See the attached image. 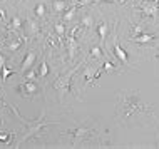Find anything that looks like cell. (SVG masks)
Wrapping results in <instances>:
<instances>
[{"label": "cell", "instance_id": "cell-4", "mask_svg": "<svg viewBox=\"0 0 159 149\" xmlns=\"http://www.w3.org/2000/svg\"><path fill=\"white\" fill-rule=\"evenodd\" d=\"M141 10L144 12L146 15L149 17H157V12H159V0H151V2H146Z\"/></svg>", "mask_w": 159, "mask_h": 149}, {"label": "cell", "instance_id": "cell-9", "mask_svg": "<svg viewBox=\"0 0 159 149\" xmlns=\"http://www.w3.org/2000/svg\"><path fill=\"white\" fill-rule=\"evenodd\" d=\"M156 39L152 34H139V35H132L131 42H136V44H151V42Z\"/></svg>", "mask_w": 159, "mask_h": 149}, {"label": "cell", "instance_id": "cell-19", "mask_svg": "<svg viewBox=\"0 0 159 149\" xmlns=\"http://www.w3.org/2000/svg\"><path fill=\"white\" fill-rule=\"evenodd\" d=\"M0 72H2V80L5 82V80H7L8 77H10V75L14 74L15 70H14V69H8L7 65H3V67H2V70H0Z\"/></svg>", "mask_w": 159, "mask_h": 149}, {"label": "cell", "instance_id": "cell-5", "mask_svg": "<svg viewBox=\"0 0 159 149\" xmlns=\"http://www.w3.org/2000/svg\"><path fill=\"white\" fill-rule=\"evenodd\" d=\"M75 30H77V27H74V30L70 32V35H69V39H67V45H69V59H74L75 57V54H77V49H79V44H77V40H75Z\"/></svg>", "mask_w": 159, "mask_h": 149}, {"label": "cell", "instance_id": "cell-15", "mask_svg": "<svg viewBox=\"0 0 159 149\" xmlns=\"http://www.w3.org/2000/svg\"><path fill=\"white\" fill-rule=\"evenodd\" d=\"M75 10H77V7H70L69 10L66 8V10H64V20H66V22H70L75 15Z\"/></svg>", "mask_w": 159, "mask_h": 149}, {"label": "cell", "instance_id": "cell-17", "mask_svg": "<svg viewBox=\"0 0 159 149\" xmlns=\"http://www.w3.org/2000/svg\"><path fill=\"white\" fill-rule=\"evenodd\" d=\"M39 75H40V79H42V77H47V75H49V65H47V62H45V61H42V64H40V69H39Z\"/></svg>", "mask_w": 159, "mask_h": 149}, {"label": "cell", "instance_id": "cell-16", "mask_svg": "<svg viewBox=\"0 0 159 149\" xmlns=\"http://www.w3.org/2000/svg\"><path fill=\"white\" fill-rule=\"evenodd\" d=\"M20 45H22V40L20 39H14L12 42H8V50H10V52H15V50H19L20 49Z\"/></svg>", "mask_w": 159, "mask_h": 149}, {"label": "cell", "instance_id": "cell-25", "mask_svg": "<svg viewBox=\"0 0 159 149\" xmlns=\"http://www.w3.org/2000/svg\"><path fill=\"white\" fill-rule=\"evenodd\" d=\"M0 141L5 142V144H10V134H8V133H2V134H0Z\"/></svg>", "mask_w": 159, "mask_h": 149}, {"label": "cell", "instance_id": "cell-11", "mask_svg": "<svg viewBox=\"0 0 159 149\" xmlns=\"http://www.w3.org/2000/svg\"><path fill=\"white\" fill-rule=\"evenodd\" d=\"M99 74H101L99 70H96V69H94V67H91V65H87V67H85V70H84V79H85V82H92L96 77H99Z\"/></svg>", "mask_w": 159, "mask_h": 149}, {"label": "cell", "instance_id": "cell-23", "mask_svg": "<svg viewBox=\"0 0 159 149\" xmlns=\"http://www.w3.org/2000/svg\"><path fill=\"white\" fill-rule=\"evenodd\" d=\"M35 70H34V67H30V69H29V72H25V80H34V79H35Z\"/></svg>", "mask_w": 159, "mask_h": 149}, {"label": "cell", "instance_id": "cell-28", "mask_svg": "<svg viewBox=\"0 0 159 149\" xmlns=\"http://www.w3.org/2000/svg\"><path fill=\"white\" fill-rule=\"evenodd\" d=\"M5 65V57L2 55V52H0V70H2V67Z\"/></svg>", "mask_w": 159, "mask_h": 149}, {"label": "cell", "instance_id": "cell-10", "mask_svg": "<svg viewBox=\"0 0 159 149\" xmlns=\"http://www.w3.org/2000/svg\"><path fill=\"white\" fill-rule=\"evenodd\" d=\"M97 34H99V39H101V42L104 44L106 39H107V34H109V24L107 22H101L97 25Z\"/></svg>", "mask_w": 159, "mask_h": 149}, {"label": "cell", "instance_id": "cell-1", "mask_svg": "<svg viewBox=\"0 0 159 149\" xmlns=\"http://www.w3.org/2000/svg\"><path fill=\"white\" fill-rule=\"evenodd\" d=\"M117 97L119 101L117 107H116V114H117L119 122H122V124H129L141 116L148 117L152 112L151 106L143 102L139 91H121Z\"/></svg>", "mask_w": 159, "mask_h": 149}, {"label": "cell", "instance_id": "cell-13", "mask_svg": "<svg viewBox=\"0 0 159 149\" xmlns=\"http://www.w3.org/2000/svg\"><path fill=\"white\" fill-rule=\"evenodd\" d=\"M39 30H40L39 24L35 22V20L29 19V20H27V32L30 34V35H35V34H39Z\"/></svg>", "mask_w": 159, "mask_h": 149}, {"label": "cell", "instance_id": "cell-12", "mask_svg": "<svg viewBox=\"0 0 159 149\" xmlns=\"http://www.w3.org/2000/svg\"><path fill=\"white\" fill-rule=\"evenodd\" d=\"M52 8L55 14H61V12H64L67 8V0H54Z\"/></svg>", "mask_w": 159, "mask_h": 149}, {"label": "cell", "instance_id": "cell-18", "mask_svg": "<svg viewBox=\"0 0 159 149\" xmlns=\"http://www.w3.org/2000/svg\"><path fill=\"white\" fill-rule=\"evenodd\" d=\"M80 25L89 29L91 25H94V17H92V15H85V17H82V20H80Z\"/></svg>", "mask_w": 159, "mask_h": 149}, {"label": "cell", "instance_id": "cell-27", "mask_svg": "<svg viewBox=\"0 0 159 149\" xmlns=\"http://www.w3.org/2000/svg\"><path fill=\"white\" fill-rule=\"evenodd\" d=\"M92 2H96V0H79V7H85V5H89V3H92Z\"/></svg>", "mask_w": 159, "mask_h": 149}, {"label": "cell", "instance_id": "cell-29", "mask_svg": "<svg viewBox=\"0 0 159 149\" xmlns=\"http://www.w3.org/2000/svg\"><path fill=\"white\" fill-rule=\"evenodd\" d=\"M0 15H2V19H5V10L3 8H0Z\"/></svg>", "mask_w": 159, "mask_h": 149}, {"label": "cell", "instance_id": "cell-20", "mask_svg": "<svg viewBox=\"0 0 159 149\" xmlns=\"http://www.w3.org/2000/svg\"><path fill=\"white\" fill-rule=\"evenodd\" d=\"M54 29H55V32H57V35L61 37V39H62L64 35H66V25H64V24L57 22V24L54 25Z\"/></svg>", "mask_w": 159, "mask_h": 149}, {"label": "cell", "instance_id": "cell-26", "mask_svg": "<svg viewBox=\"0 0 159 149\" xmlns=\"http://www.w3.org/2000/svg\"><path fill=\"white\" fill-rule=\"evenodd\" d=\"M139 34H143V25H134L132 27V35H139Z\"/></svg>", "mask_w": 159, "mask_h": 149}, {"label": "cell", "instance_id": "cell-7", "mask_svg": "<svg viewBox=\"0 0 159 149\" xmlns=\"http://www.w3.org/2000/svg\"><path fill=\"white\" fill-rule=\"evenodd\" d=\"M114 54H116V57L121 61L124 65H129V57H127V52L121 47V44L117 42V39L114 40Z\"/></svg>", "mask_w": 159, "mask_h": 149}, {"label": "cell", "instance_id": "cell-14", "mask_svg": "<svg viewBox=\"0 0 159 149\" xmlns=\"http://www.w3.org/2000/svg\"><path fill=\"white\" fill-rule=\"evenodd\" d=\"M10 29H12V30H15V32H19L20 29H22V19H20L19 15H15L14 19H12V25H10Z\"/></svg>", "mask_w": 159, "mask_h": 149}, {"label": "cell", "instance_id": "cell-22", "mask_svg": "<svg viewBox=\"0 0 159 149\" xmlns=\"http://www.w3.org/2000/svg\"><path fill=\"white\" fill-rule=\"evenodd\" d=\"M35 15H37V17H44V15H45V5H44V3H37V7H35Z\"/></svg>", "mask_w": 159, "mask_h": 149}, {"label": "cell", "instance_id": "cell-8", "mask_svg": "<svg viewBox=\"0 0 159 149\" xmlns=\"http://www.w3.org/2000/svg\"><path fill=\"white\" fill-rule=\"evenodd\" d=\"M20 91L24 92V94H27V96H32V94H35V92L39 91V86L34 80H24L22 84H20Z\"/></svg>", "mask_w": 159, "mask_h": 149}, {"label": "cell", "instance_id": "cell-2", "mask_svg": "<svg viewBox=\"0 0 159 149\" xmlns=\"http://www.w3.org/2000/svg\"><path fill=\"white\" fill-rule=\"evenodd\" d=\"M79 69V65H75L74 69H70L67 72V74H64L62 77H59L57 80L54 82V89H57L59 92H61V96H67L69 92H70V82H72V77H74V74L77 72Z\"/></svg>", "mask_w": 159, "mask_h": 149}, {"label": "cell", "instance_id": "cell-21", "mask_svg": "<svg viewBox=\"0 0 159 149\" xmlns=\"http://www.w3.org/2000/svg\"><path fill=\"white\" fill-rule=\"evenodd\" d=\"M102 50L97 47V45H94V47L91 49V57H94V59H102Z\"/></svg>", "mask_w": 159, "mask_h": 149}, {"label": "cell", "instance_id": "cell-30", "mask_svg": "<svg viewBox=\"0 0 159 149\" xmlns=\"http://www.w3.org/2000/svg\"><path fill=\"white\" fill-rule=\"evenodd\" d=\"M99 2H116V0H99Z\"/></svg>", "mask_w": 159, "mask_h": 149}, {"label": "cell", "instance_id": "cell-3", "mask_svg": "<svg viewBox=\"0 0 159 149\" xmlns=\"http://www.w3.org/2000/svg\"><path fill=\"white\" fill-rule=\"evenodd\" d=\"M89 133H92V131L87 129V127H77V129H70V131H69V134L74 138V142H72V146L77 147V146H79V144L89 136Z\"/></svg>", "mask_w": 159, "mask_h": 149}, {"label": "cell", "instance_id": "cell-24", "mask_svg": "<svg viewBox=\"0 0 159 149\" xmlns=\"http://www.w3.org/2000/svg\"><path fill=\"white\" fill-rule=\"evenodd\" d=\"M104 70H107V72H112V70H116V65H114L112 62L106 61V62H104Z\"/></svg>", "mask_w": 159, "mask_h": 149}, {"label": "cell", "instance_id": "cell-6", "mask_svg": "<svg viewBox=\"0 0 159 149\" xmlns=\"http://www.w3.org/2000/svg\"><path fill=\"white\" fill-rule=\"evenodd\" d=\"M35 59H37V54L34 52V50H29L27 55H25V59H24V62H22V67H20V70L24 72H27L30 67H34V64H35Z\"/></svg>", "mask_w": 159, "mask_h": 149}]
</instances>
